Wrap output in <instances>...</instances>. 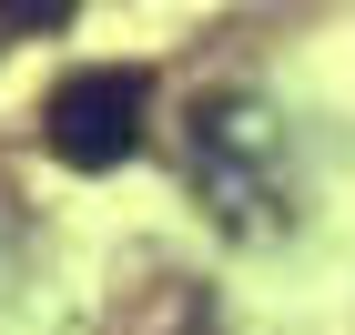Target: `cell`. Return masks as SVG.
<instances>
[{
	"mask_svg": "<svg viewBox=\"0 0 355 335\" xmlns=\"http://www.w3.org/2000/svg\"><path fill=\"white\" fill-rule=\"evenodd\" d=\"M183 142H193V194L223 234H274L284 223V122L254 92H203Z\"/></svg>",
	"mask_w": 355,
	"mask_h": 335,
	"instance_id": "1",
	"label": "cell"
},
{
	"mask_svg": "<svg viewBox=\"0 0 355 335\" xmlns=\"http://www.w3.org/2000/svg\"><path fill=\"white\" fill-rule=\"evenodd\" d=\"M142 112H153V82H142L132 61H92L71 82L41 102V153L71 173H112L142 153Z\"/></svg>",
	"mask_w": 355,
	"mask_h": 335,
	"instance_id": "2",
	"label": "cell"
}]
</instances>
